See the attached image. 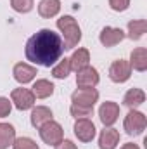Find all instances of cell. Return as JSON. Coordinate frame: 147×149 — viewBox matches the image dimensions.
Segmentation results:
<instances>
[{"instance_id":"1","label":"cell","mask_w":147,"mask_h":149,"mask_svg":"<svg viewBox=\"0 0 147 149\" xmlns=\"http://www.w3.org/2000/svg\"><path fill=\"white\" fill-rule=\"evenodd\" d=\"M62 52H64V45H62L61 35L49 28H43L35 35H31L28 38L26 49H24L26 59L43 68L54 66L61 59Z\"/></svg>"},{"instance_id":"2","label":"cell","mask_w":147,"mask_h":149,"mask_svg":"<svg viewBox=\"0 0 147 149\" xmlns=\"http://www.w3.org/2000/svg\"><path fill=\"white\" fill-rule=\"evenodd\" d=\"M57 28H59L62 38H64V42H62L64 50L66 49L71 50V49H74L80 43V40H81V30H80V26H78V23H76V19H74L73 16H62V17H59L57 19Z\"/></svg>"},{"instance_id":"3","label":"cell","mask_w":147,"mask_h":149,"mask_svg":"<svg viewBox=\"0 0 147 149\" xmlns=\"http://www.w3.org/2000/svg\"><path fill=\"white\" fill-rule=\"evenodd\" d=\"M38 134H40V139H42L45 144L54 146V148L64 139V130H62V127H61L57 121H54V120L43 123V125L38 128Z\"/></svg>"},{"instance_id":"4","label":"cell","mask_w":147,"mask_h":149,"mask_svg":"<svg viewBox=\"0 0 147 149\" xmlns=\"http://www.w3.org/2000/svg\"><path fill=\"white\" fill-rule=\"evenodd\" d=\"M147 127V118L142 111H137V109H130L128 114L125 116V121H123V128L128 135H140Z\"/></svg>"},{"instance_id":"5","label":"cell","mask_w":147,"mask_h":149,"mask_svg":"<svg viewBox=\"0 0 147 149\" xmlns=\"http://www.w3.org/2000/svg\"><path fill=\"white\" fill-rule=\"evenodd\" d=\"M10 102H14L19 111H26L35 106V95L30 88H14L10 92Z\"/></svg>"},{"instance_id":"6","label":"cell","mask_w":147,"mask_h":149,"mask_svg":"<svg viewBox=\"0 0 147 149\" xmlns=\"http://www.w3.org/2000/svg\"><path fill=\"white\" fill-rule=\"evenodd\" d=\"M73 130H74L76 139L81 141V142H92L94 137H95V134H97L94 121L88 120V118H78V120L74 121Z\"/></svg>"},{"instance_id":"7","label":"cell","mask_w":147,"mask_h":149,"mask_svg":"<svg viewBox=\"0 0 147 149\" xmlns=\"http://www.w3.org/2000/svg\"><path fill=\"white\" fill-rule=\"evenodd\" d=\"M99 101V92L95 88H76L71 94V102L83 108H94Z\"/></svg>"},{"instance_id":"8","label":"cell","mask_w":147,"mask_h":149,"mask_svg":"<svg viewBox=\"0 0 147 149\" xmlns=\"http://www.w3.org/2000/svg\"><path fill=\"white\" fill-rule=\"evenodd\" d=\"M132 76V68L128 64V61L125 59H118L111 64L109 68V78L114 81V83H125L128 81Z\"/></svg>"},{"instance_id":"9","label":"cell","mask_w":147,"mask_h":149,"mask_svg":"<svg viewBox=\"0 0 147 149\" xmlns=\"http://www.w3.org/2000/svg\"><path fill=\"white\" fill-rule=\"evenodd\" d=\"M101 81L99 71L92 66H87L76 73V85L78 88H95V85Z\"/></svg>"},{"instance_id":"10","label":"cell","mask_w":147,"mask_h":149,"mask_svg":"<svg viewBox=\"0 0 147 149\" xmlns=\"http://www.w3.org/2000/svg\"><path fill=\"white\" fill-rule=\"evenodd\" d=\"M99 118L104 127H112L119 118V106L112 101H106L99 108Z\"/></svg>"},{"instance_id":"11","label":"cell","mask_w":147,"mask_h":149,"mask_svg":"<svg viewBox=\"0 0 147 149\" xmlns=\"http://www.w3.org/2000/svg\"><path fill=\"white\" fill-rule=\"evenodd\" d=\"M125 38H126V33L121 28H112V26H106L99 35V40L104 47H114Z\"/></svg>"},{"instance_id":"12","label":"cell","mask_w":147,"mask_h":149,"mask_svg":"<svg viewBox=\"0 0 147 149\" xmlns=\"http://www.w3.org/2000/svg\"><path fill=\"white\" fill-rule=\"evenodd\" d=\"M12 74H14V80H16L17 83L26 85V83H30V81L35 80V76H37V68H35V66H30V64H26V63H17V64L14 66V70H12Z\"/></svg>"},{"instance_id":"13","label":"cell","mask_w":147,"mask_h":149,"mask_svg":"<svg viewBox=\"0 0 147 149\" xmlns=\"http://www.w3.org/2000/svg\"><path fill=\"white\" fill-rule=\"evenodd\" d=\"M119 144V132L112 127H104L99 135V148L101 149H116Z\"/></svg>"},{"instance_id":"14","label":"cell","mask_w":147,"mask_h":149,"mask_svg":"<svg viewBox=\"0 0 147 149\" xmlns=\"http://www.w3.org/2000/svg\"><path fill=\"white\" fill-rule=\"evenodd\" d=\"M130 68L135 71H146L147 70V49L146 47H137L130 54Z\"/></svg>"},{"instance_id":"15","label":"cell","mask_w":147,"mask_h":149,"mask_svg":"<svg viewBox=\"0 0 147 149\" xmlns=\"http://www.w3.org/2000/svg\"><path fill=\"white\" fill-rule=\"evenodd\" d=\"M88 63H90V52H88L87 49H78V50H74L73 56L69 57L71 71H76V73H78L80 70H83V68L90 66Z\"/></svg>"},{"instance_id":"16","label":"cell","mask_w":147,"mask_h":149,"mask_svg":"<svg viewBox=\"0 0 147 149\" xmlns=\"http://www.w3.org/2000/svg\"><path fill=\"white\" fill-rule=\"evenodd\" d=\"M144 102H146V92L142 88H130L123 97V104L130 109H137Z\"/></svg>"},{"instance_id":"17","label":"cell","mask_w":147,"mask_h":149,"mask_svg":"<svg viewBox=\"0 0 147 149\" xmlns=\"http://www.w3.org/2000/svg\"><path fill=\"white\" fill-rule=\"evenodd\" d=\"M30 120H31V125L35 128H40L43 123L54 120V114L50 111V108H47V106H37V108H33Z\"/></svg>"},{"instance_id":"18","label":"cell","mask_w":147,"mask_h":149,"mask_svg":"<svg viewBox=\"0 0 147 149\" xmlns=\"http://www.w3.org/2000/svg\"><path fill=\"white\" fill-rule=\"evenodd\" d=\"M31 88H33L31 92H33L35 99H47V97H50L54 94V83L49 81V80H45V78L37 80Z\"/></svg>"},{"instance_id":"19","label":"cell","mask_w":147,"mask_h":149,"mask_svg":"<svg viewBox=\"0 0 147 149\" xmlns=\"http://www.w3.org/2000/svg\"><path fill=\"white\" fill-rule=\"evenodd\" d=\"M61 10V0H42L38 3V14L45 19L57 16Z\"/></svg>"},{"instance_id":"20","label":"cell","mask_w":147,"mask_h":149,"mask_svg":"<svg viewBox=\"0 0 147 149\" xmlns=\"http://www.w3.org/2000/svg\"><path fill=\"white\" fill-rule=\"evenodd\" d=\"M147 31V21L146 19H133V21H130L128 23V33H126V37L130 38V40H140V38L144 37V33Z\"/></svg>"},{"instance_id":"21","label":"cell","mask_w":147,"mask_h":149,"mask_svg":"<svg viewBox=\"0 0 147 149\" xmlns=\"http://www.w3.org/2000/svg\"><path fill=\"white\" fill-rule=\"evenodd\" d=\"M16 139V128L10 123H0V149H7L12 146Z\"/></svg>"},{"instance_id":"22","label":"cell","mask_w":147,"mask_h":149,"mask_svg":"<svg viewBox=\"0 0 147 149\" xmlns=\"http://www.w3.org/2000/svg\"><path fill=\"white\" fill-rule=\"evenodd\" d=\"M69 73H71V64H69V59H68V57L61 59V61L52 68V76L57 78V80H64V78H68V74Z\"/></svg>"},{"instance_id":"23","label":"cell","mask_w":147,"mask_h":149,"mask_svg":"<svg viewBox=\"0 0 147 149\" xmlns=\"http://www.w3.org/2000/svg\"><path fill=\"white\" fill-rule=\"evenodd\" d=\"M12 149H40L38 144L30 137H17L12 142Z\"/></svg>"},{"instance_id":"24","label":"cell","mask_w":147,"mask_h":149,"mask_svg":"<svg viewBox=\"0 0 147 149\" xmlns=\"http://www.w3.org/2000/svg\"><path fill=\"white\" fill-rule=\"evenodd\" d=\"M33 0H10V7L16 10V12H21V14H26L33 9Z\"/></svg>"},{"instance_id":"25","label":"cell","mask_w":147,"mask_h":149,"mask_svg":"<svg viewBox=\"0 0 147 149\" xmlns=\"http://www.w3.org/2000/svg\"><path fill=\"white\" fill-rule=\"evenodd\" d=\"M69 113H71V116H74L76 120H78V118H88V116L94 113V108H83V106H76V104H71V108H69Z\"/></svg>"},{"instance_id":"26","label":"cell","mask_w":147,"mask_h":149,"mask_svg":"<svg viewBox=\"0 0 147 149\" xmlns=\"http://www.w3.org/2000/svg\"><path fill=\"white\" fill-rule=\"evenodd\" d=\"M109 7L116 12H123L130 7V0H109Z\"/></svg>"},{"instance_id":"27","label":"cell","mask_w":147,"mask_h":149,"mask_svg":"<svg viewBox=\"0 0 147 149\" xmlns=\"http://www.w3.org/2000/svg\"><path fill=\"white\" fill-rule=\"evenodd\" d=\"M12 109V102L7 99V97H0V118H5L10 114Z\"/></svg>"},{"instance_id":"28","label":"cell","mask_w":147,"mask_h":149,"mask_svg":"<svg viewBox=\"0 0 147 149\" xmlns=\"http://www.w3.org/2000/svg\"><path fill=\"white\" fill-rule=\"evenodd\" d=\"M55 149H78V148H76V144H74V142L68 141V139H62V141L55 146Z\"/></svg>"},{"instance_id":"29","label":"cell","mask_w":147,"mask_h":149,"mask_svg":"<svg viewBox=\"0 0 147 149\" xmlns=\"http://www.w3.org/2000/svg\"><path fill=\"white\" fill-rule=\"evenodd\" d=\"M119 149H140V148L137 144H133V142H126V144H123Z\"/></svg>"}]
</instances>
